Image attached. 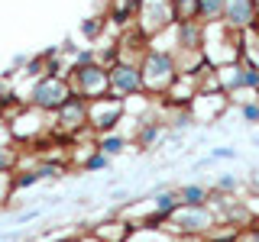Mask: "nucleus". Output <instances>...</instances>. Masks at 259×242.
<instances>
[{
	"instance_id": "1",
	"label": "nucleus",
	"mask_w": 259,
	"mask_h": 242,
	"mask_svg": "<svg viewBox=\"0 0 259 242\" xmlns=\"http://www.w3.org/2000/svg\"><path fill=\"white\" fill-rule=\"evenodd\" d=\"M140 75H143V94L149 97H165L168 87L175 84L178 78V58L175 48H146L140 58Z\"/></svg>"
},
{
	"instance_id": "2",
	"label": "nucleus",
	"mask_w": 259,
	"mask_h": 242,
	"mask_svg": "<svg viewBox=\"0 0 259 242\" xmlns=\"http://www.w3.org/2000/svg\"><path fill=\"white\" fill-rule=\"evenodd\" d=\"M221 223L217 220V210L214 207H178L172 216H168L165 229L172 232L175 239H198V236H207L214 226Z\"/></svg>"
},
{
	"instance_id": "3",
	"label": "nucleus",
	"mask_w": 259,
	"mask_h": 242,
	"mask_svg": "<svg viewBox=\"0 0 259 242\" xmlns=\"http://www.w3.org/2000/svg\"><path fill=\"white\" fill-rule=\"evenodd\" d=\"M168 29H175L172 0H136V32L143 39H156Z\"/></svg>"
},
{
	"instance_id": "4",
	"label": "nucleus",
	"mask_w": 259,
	"mask_h": 242,
	"mask_svg": "<svg viewBox=\"0 0 259 242\" xmlns=\"http://www.w3.org/2000/svg\"><path fill=\"white\" fill-rule=\"evenodd\" d=\"M68 97H71L68 78H49V75H42V78L32 81L29 97H26V107L39 110V113H55L62 103H68Z\"/></svg>"
},
{
	"instance_id": "5",
	"label": "nucleus",
	"mask_w": 259,
	"mask_h": 242,
	"mask_svg": "<svg viewBox=\"0 0 259 242\" xmlns=\"http://www.w3.org/2000/svg\"><path fill=\"white\" fill-rule=\"evenodd\" d=\"M68 84L71 94H78L81 100H101V97L110 94V78H107V65L94 62L84 65V68H68Z\"/></svg>"
},
{
	"instance_id": "6",
	"label": "nucleus",
	"mask_w": 259,
	"mask_h": 242,
	"mask_svg": "<svg viewBox=\"0 0 259 242\" xmlns=\"http://www.w3.org/2000/svg\"><path fill=\"white\" fill-rule=\"evenodd\" d=\"M107 78H110V94L126 100V97H140L143 94V75H140V62L136 58H123L107 65Z\"/></svg>"
},
{
	"instance_id": "7",
	"label": "nucleus",
	"mask_w": 259,
	"mask_h": 242,
	"mask_svg": "<svg viewBox=\"0 0 259 242\" xmlns=\"http://www.w3.org/2000/svg\"><path fill=\"white\" fill-rule=\"evenodd\" d=\"M123 116H126V100H120V97H113V94L88 103V126L97 129L101 136L117 133V126H120Z\"/></svg>"
},
{
	"instance_id": "8",
	"label": "nucleus",
	"mask_w": 259,
	"mask_h": 242,
	"mask_svg": "<svg viewBox=\"0 0 259 242\" xmlns=\"http://www.w3.org/2000/svg\"><path fill=\"white\" fill-rule=\"evenodd\" d=\"M55 129L59 133H68V136H75L78 129H84L88 126V100H81L78 94H71L68 97V103H62L59 110H55Z\"/></svg>"
},
{
	"instance_id": "9",
	"label": "nucleus",
	"mask_w": 259,
	"mask_h": 242,
	"mask_svg": "<svg viewBox=\"0 0 259 242\" xmlns=\"http://www.w3.org/2000/svg\"><path fill=\"white\" fill-rule=\"evenodd\" d=\"M42 116H46V113H39V110H32V107L16 110V116L7 119L10 136H13V139H20V142H29V139H36V136H42V129H46V119Z\"/></svg>"
},
{
	"instance_id": "10",
	"label": "nucleus",
	"mask_w": 259,
	"mask_h": 242,
	"mask_svg": "<svg viewBox=\"0 0 259 242\" xmlns=\"http://www.w3.org/2000/svg\"><path fill=\"white\" fill-rule=\"evenodd\" d=\"M224 26L233 32L256 29V4L253 0H227L224 7Z\"/></svg>"
},
{
	"instance_id": "11",
	"label": "nucleus",
	"mask_w": 259,
	"mask_h": 242,
	"mask_svg": "<svg viewBox=\"0 0 259 242\" xmlns=\"http://www.w3.org/2000/svg\"><path fill=\"white\" fill-rule=\"evenodd\" d=\"M201 45H204V23H175V52H201Z\"/></svg>"
},
{
	"instance_id": "12",
	"label": "nucleus",
	"mask_w": 259,
	"mask_h": 242,
	"mask_svg": "<svg viewBox=\"0 0 259 242\" xmlns=\"http://www.w3.org/2000/svg\"><path fill=\"white\" fill-rule=\"evenodd\" d=\"M91 232L101 242H126V236L133 232V223H126L123 216H120V220H107V223L91 226Z\"/></svg>"
},
{
	"instance_id": "13",
	"label": "nucleus",
	"mask_w": 259,
	"mask_h": 242,
	"mask_svg": "<svg viewBox=\"0 0 259 242\" xmlns=\"http://www.w3.org/2000/svg\"><path fill=\"white\" fill-rule=\"evenodd\" d=\"M149 207H152V213H162V216H172L178 207H182V200H178V191L175 188H159L156 194L149 197Z\"/></svg>"
},
{
	"instance_id": "14",
	"label": "nucleus",
	"mask_w": 259,
	"mask_h": 242,
	"mask_svg": "<svg viewBox=\"0 0 259 242\" xmlns=\"http://www.w3.org/2000/svg\"><path fill=\"white\" fill-rule=\"evenodd\" d=\"M178 200H182V207H207L210 204V188L204 184H178Z\"/></svg>"
},
{
	"instance_id": "15",
	"label": "nucleus",
	"mask_w": 259,
	"mask_h": 242,
	"mask_svg": "<svg viewBox=\"0 0 259 242\" xmlns=\"http://www.w3.org/2000/svg\"><path fill=\"white\" fill-rule=\"evenodd\" d=\"M165 133H168L165 119H143L140 133H136V145H140V149H152V145H156Z\"/></svg>"
},
{
	"instance_id": "16",
	"label": "nucleus",
	"mask_w": 259,
	"mask_h": 242,
	"mask_svg": "<svg viewBox=\"0 0 259 242\" xmlns=\"http://www.w3.org/2000/svg\"><path fill=\"white\" fill-rule=\"evenodd\" d=\"M126 145H130L126 136H120V133H107V136H97L94 149H97V152H104L107 158H117V155H123V152H126Z\"/></svg>"
},
{
	"instance_id": "17",
	"label": "nucleus",
	"mask_w": 259,
	"mask_h": 242,
	"mask_svg": "<svg viewBox=\"0 0 259 242\" xmlns=\"http://www.w3.org/2000/svg\"><path fill=\"white\" fill-rule=\"evenodd\" d=\"M227 0H198V23H224Z\"/></svg>"
},
{
	"instance_id": "18",
	"label": "nucleus",
	"mask_w": 259,
	"mask_h": 242,
	"mask_svg": "<svg viewBox=\"0 0 259 242\" xmlns=\"http://www.w3.org/2000/svg\"><path fill=\"white\" fill-rule=\"evenodd\" d=\"M126 242H178L168 229H146V226H133V232L126 236Z\"/></svg>"
},
{
	"instance_id": "19",
	"label": "nucleus",
	"mask_w": 259,
	"mask_h": 242,
	"mask_svg": "<svg viewBox=\"0 0 259 242\" xmlns=\"http://www.w3.org/2000/svg\"><path fill=\"white\" fill-rule=\"evenodd\" d=\"M172 10H175V23L198 20V0H172Z\"/></svg>"
},
{
	"instance_id": "20",
	"label": "nucleus",
	"mask_w": 259,
	"mask_h": 242,
	"mask_svg": "<svg viewBox=\"0 0 259 242\" xmlns=\"http://www.w3.org/2000/svg\"><path fill=\"white\" fill-rule=\"evenodd\" d=\"M240 188H243V181H240V177H233L230 171H224V174H217V177H214V191H217V194H224V197L237 194Z\"/></svg>"
},
{
	"instance_id": "21",
	"label": "nucleus",
	"mask_w": 259,
	"mask_h": 242,
	"mask_svg": "<svg viewBox=\"0 0 259 242\" xmlns=\"http://www.w3.org/2000/svg\"><path fill=\"white\" fill-rule=\"evenodd\" d=\"M101 32H104V20H101V16H88V20H81V36H84L91 45L101 39Z\"/></svg>"
},
{
	"instance_id": "22",
	"label": "nucleus",
	"mask_w": 259,
	"mask_h": 242,
	"mask_svg": "<svg viewBox=\"0 0 259 242\" xmlns=\"http://www.w3.org/2000/svg\"><path fill=\"white\" fill-rule=\"evenodd\" d=\"M110 161H113V158H107L104 152L91 149V152H88V158L81 161V168H84V171H107V168H110Z\"/></svg>"
},
{
	"instance_id": "23",
	"label": "nucleus",
	"mask_w": 259,
	"mask_h": 242,
	"mask_svg": "<svg viewBox=\"0 0 259 242\" xmlns=\"http://www.w3.org/2000/svg\"><path fill=\"white\" fill-rule=\"evenodd\" d=\"M240 116H243V123H249V126H259V97L240 100Z\"/></svg>"
},
{
	"instance_id": "24",
	"label": "nucleus",
	"mask_w": 259,
	"mask_h": 242,
	"mask_svg": "<svg viewBox=\"0 0 259 242\" xmlns=\"http://www.w3.org/2000/svg\"><path fill=\"white\" fill-rule=\"evenodd\" d=\"M16 168H20V155H16L13 149H0V177L13 174Z\"/></svg>"
},
{
	"instance_id": "25",
	"label": "nucleus",
	"mask_w": 259,
	"mask_h": 242,
	"mask_svg": "<svg viewBox=\"0 0 259 242\" xmlns=\"http://www.w3.org/2000/svg\"><path fill=\"white\" fill-rule=\"evenodd\" d=\"M210 158H227V161H233V158H240V152L233 149V145H217V149H210Z\"/></svg>"
},
{
	"instance_id": "26",
	"label": "nucleus",
	"mask_w": 259,
	"mask_h": 242,
	"mask_svg": "<svg viewBox=\"0 0 259 242\" xmlns=\"http://www.w3.org/2000/svg\"><path fill=\"white\" fill-rule=\"evenodd\" d=\"M59 242H101L94 236V232H68V236H62Z\"/></svg>"
},
{
	"instance_id": "27",
	"label": "nucleus",
	"mask_w": 259,
	"mask_h": 242,
	"mask_svg": "<svg viewBox=\"0 0 259 242\" xmlns=\"http://www.w3.org/2000/svg\"><path fill=\"white\" fill-rule=\"evenodd\" d=\"M13 136H10V126H7V119H0V149H10Z\"/></svg>"
},
{
	"instance_id": "28",
	"label": "nucleus",
	"mask_w": 259,
	"mask_h": 242,
	"mask_svg": "<svg viewBox=\"0 0 259 242\" xmlns=\"http://www.w3.org/2000/svg\"><path fill=\"white\" fill-rule=\"evenodd\" d=\"M36 216H39V210H26V213L16 216V223H29V220H36Z\"/></svg>"
},
{
	"instance_id": "29",
	"label": "nucleus",
	"mask_w": 259,
	"mask_h": 242,
	"mask_svg": "<svg viewBox=\"0 0 259 242\" xmlns=\"http://www.w3.org/2000/svg\"><path fill=\"white\" fill-rule=\"evenodd\" d=\"M249 184H253V188L259 191V168H253V174H249Z\"/></svg>"
},
{
	"instance_id": "30",
	"label": "nucleus",
	"mask_w": 259,
	"mask_h": 242,
	"mask_svg": "<svg viewBox=\"0 0 259 242\" xmlns=\"http://www.w3.org/2000/svg\"><path fill=\"white\" fill-rule=\"evenodd\" d=\"M253 4H256V29H259V0H253Z\"/></svg>"
},
{
	"instance_id": "31",
	"label": "nucleus",
	"mask_w": 259,
	"mask_h": 242,
	"mask_svg": "<svg viewBox=\"0 0 259 242\" xmlns=\"http://www.w3.org/2000/svg\"><path fill=\"white\" fill-rule=\"evenodd\" d=\"M256 229H259V226H256Z\"/></svg>"
}]
</instances>
